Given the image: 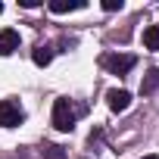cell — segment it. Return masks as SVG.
Returning <instances> with one entry per match:
<instances>
[{
	"label": "cell",
	"instance_id": "6da1fadb",
	"mask_svg": "<svg viewBox=\"0 0 159 159\" xmlns=\"http://www.w3.org/2000/svg\"><path fill=\"white\" fill-rule=\"evenodd\" d=\"M75 119H78V109L72 106L69 97H59L53 103V128L56 131H72L75 128Z\"/></svg>",
	"mask_w": 159,
	"mask_h": 159
},
{
	"label": "cell",
	"instance_id": "7a4b0ae2",
	"mask_svg": "<svg viewBox=\"0 0 159 159\" xmlns=\"http://www.w3.org/2000/svg\"><path fill=\"white\" fill-rule=\"evenodd\" d=\"M22 119H25V112L16 100H0V128H16V125H22Z\"/></svg>",
	"mask_w": 159,
	"mask_h": 159
},
{
	"label": "cell",
	"instance_id": "3957f363",
	"mask_svg": "<svg viewBox=\"0 0 159 159\" xmlns=\"http://www.w3.org/2000/svg\"><path fill=\"white\" fill-rule=\"evenodd\" d=\"M103 66L109 72H116V75H125V72H131L137 66V56H131V53H112V56H103Z\"/></svg>",
	"mask_w": 159,
	"mask_h": 159
},
{
	"label": "cell",
	"instance_id": "277c9868",
	"mask_svg": "<svg viewBox=\"0 0 159 159\" xmlns=\"http://www.w3.org/2000/svg\"><path fill=\"white\" fill-rule=\"evenodd\" d=\"M106 103H109V109H112V112H125V109L131 106V94H128V91H122V88H112V91L106 94Z\"/></svg>",
	"mask_w": 159,
	"mask_h": 159
},
{
	"label": "cell",
	"instance_id": "5b68a950",
	"mask_svg": "<svg viewBox=\"0 0 159 159\" xmlns=\"http://www.w3.org/2000/svg\"><path fill=\"white\" fill-rule=\"evenodd\" d=\"M19 50V31L16 28H3L0 31V56H10Z\"/></svg>",
	"mask_w": 159,
	"mask_h": 159
},
{
	"label": "cell",
	"instance_id": "8992f818",
	"mask_svg": "<svg viewBox=\"0 0 159 159\" xmlns=\"http://www.w3.org/2000/svg\"><path fill=\"white\" fill-rule=\"evenodd\" d=\"M75 10H84V0H50V13H56V16L75 13Z\"/></svg>",
	"mask_w": 159,
	"mask_h": 159
},
{
	"label": "cell",
	"instance_id": "52a82bcc",
	"mask_svg": "<svg viewBox=\"0 0 159 159\" xmlns=\"http://www.w3.org/2000/svg\"><path fill=\"white\" fill-rule=\"evenodd\" d=\"M140 91H143V94H153V91H159V69H150V72L143 75Z\"/></svg>",
	"mask_w": 159,
	"mask_h": 159
},
{
	"label": "cell",
	"instance_id": "ba28073f",
	"mask_svg": "<svg viewBox=\"0 0 159 159\" xmlns=\"http://www.w3.org/2000/svg\"><path fill=\"white\" fill-rule=\"evenodd\" d=\"M143 47L147 50H159V25H150L143 31Z\"/></svg>",
	"mask_w": 159,
	"mask_h": 159
},
{
	"label": "cell",
	"instance_id": "9c48e42d",
	"mask_svg": "<svg viewBox=\"0 0 159 159\" xmlns=\"http://www.w3.org/2000/svg\"><path fill=\"white\" fill-rule=\"evenodd\" d=\"M31 59H34V66H50V59H53V50H50V47H34Z\"/></svg>",
	"mask_w": 159,
	"mask_h": 159
},
{
	"label": "cell",
	"instance_id": "30bf717a",
	"mask_svg": "<svg viewBox=\"0 0 159 159\" xmlns=\"http://www.w3.org/2000/svg\"><path fill=\"white\" fill-rule=\"evenodd\" d=\"M44 156H47V159H69V156H66V150H62V147H56V143H50V147L44 150Z\"/></svg>",
	"mask_w": 159,
	"mask_h": 159
},
{
	"label": "cell",
	"instance_id": "8fae6325",
	"mask_svg": "<svg viewBox=\"0 0 159 159\" xmlns=\"http://www.w3.org/2000/svg\"><path fill=\"white\" fill-rule=\"evenodd\" d=\"M103 10H106V13H116V10H122V0H103Z\"/></svg>",
	"mask_w": 159,
	"mask_h": 159
},
{
	"label": "cell",
	"instance_id": "7c38bea8",
	"mask_svg": "<svg viewBox=\"0 0 159 159\" xmlns=\"http://www.w3.org/2000/svg\"><path fill=\"white\" fill-rule=\"evenodd\" d=\"M143 159H159V156H153V153H150V156H143Z\"/></svg>",
	"mask_w": 159,
	"mask_h": 159
},
{
	"label": "cell",
	"instance_id": "4fadbf2b",
	"mask_svg": "<svg viewBox=\"0 0 159 159\" xmlns=\"http://www.w3.org/2000/svg\"><path fill=\"white\" fill-rule=\"evenodd\" d=\"M0 13H3V3H0Z\"/></svg>",
	"mask_w": 159,
	"mask_h": 159
}]
</instances>
